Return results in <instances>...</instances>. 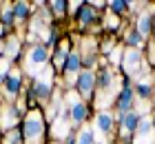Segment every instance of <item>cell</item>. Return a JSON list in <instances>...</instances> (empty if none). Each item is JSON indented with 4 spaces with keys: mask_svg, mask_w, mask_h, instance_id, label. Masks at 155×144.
Returning <instances> with one entry per match:
<instances>
[{
    "mask_svg": "<svg viewBox=\"0 0 155 144\" xmlns=\"http://www.w3.org/2000/svg\"><path fill=\"white\" fill-rule=\"evenodd\" d=\"M113 113L111 111H102L95 115L93 124H91V131H93V140L95 144H107V135L111 133V129H113Z\"/></svg>",
    "mask_w": 155,
    "mask_h": 144,
    "instance_id": "cell-1",
    "label": "cell"
},
{
    "mask_svg": "<svg viewBox=\"0 0 155 144\" xmlns=\"http://www.w3.org/2000/svg\"><path fill=\"white\" fill-rule=\"evenodd\" d=\"M45 64H47V49H45V47H40V45L31 47V49H29V53H27L25 71L38 78V75L42 73V69H45Z\"/></svg>",
    "mask_w": 155,
    "mask_h": 144,
    "instance_id": "cell-2",
    "label": "cell"
},
{
    "mask_svg": "<svg viewBox=\"0 0 155 144\" xmlns=\"http://www.w3.org/2000/svg\"><path fill=\"white\" fill-rule=\"evenodd\" d=\"M42 131H45V122H42L40 111H31L25 118V140L29 144L38 142L42 138Z\"/></svg>",
    "mask_w": 155,
    "mask_h": 144,
    "instance_id": "cell-3",
    "label": "cell"
},
{
    "mask_svg": "<svg viewBox=\"0 0 155 144\" xmlns=\"http://www.w3.org/2000/svg\"><path fill=\"white\" fill-rule=\"evenodd\" d=\"M133 144H155V129H153V120L151 115L140 118L137 131H135V140Z\"/></svg>",
    "mask_w": 155,
    "mask_h": 144,
    "instance_id": "cell-4",
    "label": "cell"
},
{
    "mask_svg": "<svg viewBox=\"0 0 155 144\" xmlns=\"http://www.w3.org/2000/svg\"><path fill=\"white\" fill-rule=\"evenodd\" d=\"M53 71L45 67L42 69V73L36 78V84H33V93L38 95V100H47L49 98V93H51V86H53Z\"/></svg>",
    "mask_w": 155,
    "mask_h": 144,
    "instance_id": "cell-5",
    "label": "cell"
},
{
    "mask_svg": "<svg viewBox=\"0 0 155 144\" xmlns=\"http://www.w3.org/2000/svg\"><path fill=\"white\" fill-rule=\"evenodd\" d=\"M67 102H69V118H71L73 124L84 122V118H87V106H84V102L78 98L75 91H71V93L67 95Z\"/></svg>",
    "mask_w": 155,
    "mask_h": 144,
    "instance_id": "cell-6",
    "label": "cell"
},
{
    "mask_svg": "<svg viewBox=\"0 0 155 144\" xmlns=\"http://www.w3.org/2000/svg\"><path fill=\"white\" fill-rule=\"evenodd\" d=\"M140 64H142V55H140V51H137V49H126L124 55H122V67H124V71L129 75H135V71H137Z\"/></svg>",
    "mask_w": 155,
    "mask_h": 144,
    "instance_id": "cell-7",
    "label": "cell"
},
{
    "mask_svg": "<svg viewBox=\"0 0 155 144\" xmlns=\"http://www.w3.org/2000/svg\"><path fill=\"white\" fill-rule=\"evenodd\" d=\"M137 124H140V113H137V111L131 109V111L122 113V124H120V129H122V135H124V138H129L131 133L135 135Z\"/></svg>",
    "mask_w": 155,
    "mask_h": 144,
    "instance_id": "cell-8",
    "label": "cell"
},
{
    "mask_svg": "<svg viewBox=\"0 0 155 144\" xmlns=\"http://www.w3.org/2000/svg\"><path fill=\"white\" fill-rule=\"evenodd\" d=\"M51 135L58 138V140H64L69 135V113L64 111V106H62V111H60V118H55V122H53Z\"/></svg>",
    "mask_w": 155,
    "mask_h": 144,
    "instance_id": "cell-9",
    "label": "cell"
},
{
    "mask_svg": "<svg viewBox=\"0 0 155 144\" xmlns=\"http://www.w3.org/2000/svg\"><path fill=\"white\" fill-rule=\"evenodd\" d=\"M18 111L13 109V106H9V104H5L2 109H0V124H2V129L7 131V129H13L16 126V122H18Z\"/></svg>",
    "mask_w": 155,
    "mask_h": 144,
    "instance_id": "cell-10",
    "label": "cell"
},
{
    "mask_svg": "<svg viewBox=\"0 0 155 144\" xmlns=\"http://www.w3.org/2000/svg\"><path fill=\"white\" fill-rule=\"evenodd\" d=\"M93 84H95V75L91 73V71H82L80 75H78V89L84 98L91 95V91H93Z\"/></svg>",
    "mask_w": 155,
    "mask_h": 144,
    "instance_id": "cell-11",
    "label": "cell"
},
{
    "mask_svg": "<svg viewBox=\"0 0 155 144\" xmlns=\"http://www.w3.org/2000/svg\"><path fill=\"white\" fill-rule=\"evenodd\" d=\"M80 64H82V60H80V55H78V53H71V55H69V60H67V64H64V69H67V80H69V82H75V80H78V75H80Z\"/></svg>",
    "mask_w": 155,
    "mask_h": 144,
    "instance_id": "cell-12",
    "label": "cell"
},
{
    "mask_svg": "<svg viewBox=\"0 0 155 144\" xmlns=\"http://www.w3.org/2000/svg\"><path fill=\"white\" fill-rule=\"evenodd\" d=\"M18 89H20V73L13 71V73H9L5 78V95L9 100H13L18 95Z\"/></svg>",
    "mask_w": 155,
    "mask_h": 144,
    "instance_id": "cell-13",
    "label": "cell"
},
{
    "mask_svg": "<svg viewBox=\"0 0 155 144\" xmlns=\"http://www.w3.org/2000/svg\"><path fill=\"white\" fill-rule=\"evenodd\" d=\"M133 98H135V91L131 89V86H124V91L120 93V111L126 113V111H131V104H133ZM120 113V115H122Z\"/></svg>",
    "mask_w": 155,
    "mask_h": 144,
    "instance_id": "cell-14",
    "label": "cell"
},
{
    "mask_svg": "<svg viewBox=\"0 0 155 144\" xmlns=\"http://www.w3.org/2000/svg\"><path fill=\"white\" fill-rule=\"evenodd\" d=\"M67 60H69V45H67V42H62V45H60V49L55 51V58H53L55 69H62V67L67 64Z\"/></svg>",
    "mask_w": 155,
    "mask_h": 144,
    "instance_id": "cell-15",
    "label": "cell"
},
{
    "mask_svg": "<svg viewBox=\"0 0 155 144\" xmlns=\"http://www.w3.org/2000/svg\"><path fill=\"white\" fill-rule=\"evenodd\" d=\"M149 91H151V78H149V75L140 78V80H137V86H135L137 98H149Z\"/></svg>",
    "mask_w": 155,
    "mask_h": 144,
    "instance_id": "cell-16",
    "label": "cell"
},
{
    "mask_svg": "<svg viewBox=\"0 0 155 144\" xmlns=\"http://www.w3.org/2000/svg\"><path fill=\"white\" fill-rule=\"evenodd\" d=\"M75 144H95L91 126H82L80 129V133H78V138H75Z\"/></svg>",
    "mask_w": 155,
    "mask_h": 144,
    "instance_id": "cell-17",
    "label": "cell"
},
{
    "mask_svg": "<svg viewBox=\"0 0 155 144\" xmlns=\"http://www.w3.org/2000/svg\"><path fill=\"white\" fill-rule=\"evenodd\" d=\"M151 22H153V20H151V13L144 11L142 16H140V20H137V31H140V35H146V33L151 31Z\"/></svg>",
    "mask_w": 155,
    "mask_h": 144,
    "instance_id": "cell-18",
    "label": "cell"
},
{
    "mask_svg": "<svg viewBox=\"0 0 155 144\" xmlns=\"http://www.w3.org/2000/svg\"><path fill=\"white\" fill-rule=\"evenodd\" d=\"M18 47H20V45H18L16 38H9V40H7V47H5V53H7L5 58H7V60H11V58L18 55Z\"/></svg>",
    "mask_w": 155,
    "mask_h": 144,
    "instance_id": "cell-19",
    "label": "cell"
},
{
    "mask_svg": "<svg viewBox=\"0 0 155 144\" xmlns=\"http://www.w3.org/2000/svg\"><path fill=\"white\" fill-rule=\"evenodd\" d=\"M27 13H29V5L27 2H16L13 5V16H16L18 20H22Z\"/></svg>",
    "mask_w": 155,
    "mask_h": 144,
    "instance_id": "cell-20",
    "label": "cell"
},
{
    "mask_svg": "<svg viewBox=\"0 0 155 144\" xmlns=\"http://www.w3.org/2000/svg\"><path fill=\"white\" fill-rule=\"evenodd\" d=\"M126 40H129L131 49H137V47H142V45H144V42H142V35H140V31H129Z\"/></svg>",
    "mask_w": 155,
    "mask_h": 144,
    "instance_id": "cell-21",
    "label": "cell"
},
{
    "mask_svg": "<svg viewBox=\"0 0 155 144\" xmlns=\"http://www.w3.org/2000/svg\"><path fill=\"white\" fill-rule=\"evenodd\" d=\"M13 18H16V16H13V7L5 5V7H2V22H5V25H11Z\"/></svg>",
    "mask_w": 155,
    "mask_h": 144,
    "instance_id": "cell-22",
    "label": "cell"
},
{
    "mask_svg": "<svg viewBox=\"0 0 155 144\" xmlns=\"http://www.w3.org/2000/svg\"><path fill=\"white\" fill-rule=\"evenodd\" d=\"M91 20H93V9H91V7H84V9L80 11V22L82 25H89Z\"/></svg>",
    "mask_w": 155,
    "mask_h": 144,
    "instance_id": "cell-23",
    "label": "cell"
},
{
    "mask_svg": "<svg viewBox=\"0 0 155 144\" xmlns=\"http://www.w3.org/2000/svg\"><path fill=\"white\" fill-rule=\"evenodd\" d=\"M126 7H131V5L129 2H122V0H115V2H111V11L122 13V11H126Z\"/></svg>",
    "mask_w": 155,
    "mask_h": 144,
    "instance_id": "cell-24",
    "label": "cell"
},
{
    "mask_svg": "<svg viewBox=\"0 0 155 144\" xmlns=\"http://www.w3.org/2000/svg\"><path fill=\"white\" fill-rule=\"evenodd\" d=\"M5 144H20V133L18 131H9L5 138Z\"/></svg>",
    "mask_w": 155,
    "mask_h": 144,
    "instance_id": "cell-25",
    "label": "cell"
},
{
    "mask_svg": "<svg viewBox=\"0 0 155 144\" xmlns=\"http://www.w3.org/2000/svg\"><path fill=\"white\" fill-rule=\"evenodd\" d=\"M9 62H11V60H7V58H5V60H0V80H5V78H7V71H9Z\"/></svg>",
    "mask_w": 155,
    "mask_h": 144,
    "instance_id": "cell-26",
    "label": "cell"
},
{
    "mask_svg": "<svg viewBox=\"0 0 155 144\" xmlns=\"http://www.w3.org/2000/svg\"><path fill=\"white\" fill-rule=\"evenodd\" d=\"M122 55H124L122 49H113V53H111V62H122V60H120Z\"/></svg>",
    "mask_w": 155,
    "mask_h": 144,
    "instance_id": "cell-27",
    "label": "cell"
},
{
    "mask_svg": "<svg viewBox=\"0 0 155 144\" xmlns=\"http://www.w3.org/2000/svg\"><path fill=\"white\" fill-rule=\"evenodd\" d=\"M51 7H53V11H55V13H62L67 5H64V2H51Z\"/></svg>",
    "mask_w": 155,
    "mask_h": 144,
    "instance_id": "cell-28",
    "label": "cell"
},
{
    "mask_svg": "<svg viewBox=\"0 0 155 144\" xmlns=\"http://www.w3.org/2000/svg\"><path fill=\"white\" fill-rule=\"evenodd\" d=\"M107 27H109V29H115V27H117V18H115V16H109V18H107Z\"/></svg>",
    "mask_w": 155,
    "mask_h": 144,
    "instance_id": "cell-29",
    "label": "cell"
},
{
    "mask_svg": "<svg viewBox=\"0 0 155 144\" xmlns=\"http://www.w3.org/2000/svg\"><path fill=\"white\" fill-rule=\"evenodd\" d=\"M0 51H2V42H0Z\"/></svg>",
    "mask_w": 155,
    "mask_h": 144,
    "instance_id": "cell-30",
    "label": "cell"
},
{
    "mask_svg": "<svg viewBox=\"0 0 155 144\" xmlns=\"http://www.w3.org/2000/svg\"><path fill=\"white\" fill-rule=\"evenodd\" d=\"M0 33H2V27H0Z\"/></svg>",
    "mask_w": 155,
    "mask_h": 144,
    "instance_id": "cell-31",
    "label": "cell"
}]
</instances>
